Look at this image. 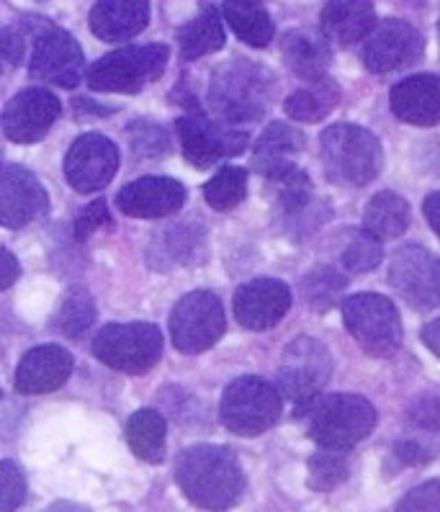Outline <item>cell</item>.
I'll use <instances>...</instances> for the list:
<instances>
[{"label": "cell", "instance_id": "cell-31", "mask_svg": "<svg viewBox=\"0 0 440 512\" xmlns=\"http://www.w3.org/2000/svg\"><path fill=\"white\" fill-rule=\"evenodd\" d=\"M224 19L250 47H266L273 39V21L258 0H224Z\"/></svg>", "mask_w": 440, "mask_h": 512}, {"label": "cell", "instance_id": "cell-34", "mask_svg": "<svg viewBox=\"0 0 440 512\" xmlns=\"http://www.w3.org/2000/svg\"><path fill=\"white\" fill-rule=\"evenodd\" d=\"M248 196V170L222 168L204 188V199L211 209L230 211Z\"/></svg>", "mask_w": 440, "mask_h": 512}, {"label": "cell", "instance_id": "cell-36", "mask_svg": "<svg viewBox=\"0 0 440 512\" xmlns=\"http://www.w3.org/2000/svg\"><path fill=\"white\" fill-rule=\"evenodd\" d=\"M345 289V276L335 268L322 266L304 278V296L317 312H325L338 302V294Z\"/></svg>", "mask_w": 440, "mask_h": 512}, {"label": "cell", "instance_id": "cell-30", "mask_svg": "<svg viewBox=\"0 0 440 512\" xmlns=\"http://www.w3.org/2000/svg\"><path fill=\"white\" fill-rule=\"evenodd\" d=\"M178 44H181V57L188 62L219 52L224 47V26L217 8L206 6L196 19L188 21L178 31Z\"/></svg>", "mask_w": 440, "mask_h": 512}, {"label": "cell", "instance_id": "cell-14", "mask_svg": "<svg viewBox=\"0 0 440 512\" xmlns=\"http://www.w3.org/2000/svg\"><path fill=\"white\" fill-rule=\"evenodd\" d=\"M116 168H119V150L103 134H83L75 139V145L65 157L67 183L80 193H93L109 186Z\"/></svg>", "mask_w": 440, "mask_h": 512}, {"label": "cell", "instance_id": "cell-5", "mask_svg": "<svg viewBox=\"0 0 440 512\" xmlns=\"http://www.w3.org/2000/svg\"><path fill=\"white\" fill-rule=\"evenodd\" d=\"M343 320L363 353L374 358L394 356L402 345L399 312L381 294H353L343 302Z\"/></svg>", "mask_w": 440, "mask_h": 512}, {"label": "cell", "instance_id": "cell-43", "mask_svg": "<svg viewBox=\"0 0 440 512\" xmlns=\"http://www.w3.org/2000/svg\"><path fill=\"white\" fill-rule=\"evenodd\" d=\"M16 278H19V263H16L11 250H3V255H0V289L16 284Z\"/></svg>", "mask_w": 440, "mask_h": 512}, {"label": "cell", "instance_id": "cell-37", "mask_svg": "<svg viewBox=\"0 0 440 512\" xmlns=\"http://www.w3.org/2000/svg\"><path fill=\"white\" fill-rule=\"evenodd\" d=\"M384 258L381 242L368 232H358L350 237V242L343 250V266L350 273H368L374 271Z\"/></svg>", "mask_w": 440, "mask_h": 512}, {"label": "cell", "instance_id": "cell-20", "mask_svg": "<svg viewBox=\"0 0 440 512\" xmlns=\"http://www.w3.org/2000/svg\"><path fill=\"white\" fill-rule=\"evenodd\" d=\"M119 209L127 217L137 219H160L170 217L186 204V188L173 178H160V175H147L137 178L129 186H124L116 196Z\"/></svg>", "mask_w": 440, "mask_h": 512}, {"label": "cell", "instance_id": "cell-28", "mask_svg": "<svg viewBox=\"0 0 440 512\" xmlns=\"http://www.w3.org/2000/svg\"><path fill=\"white\" fill-rule=\"evenodd\" d=\"M204 242V232L193 224H175V227L157 232L155 240L150 245V263L160 271L173 266H183L186 260L193 258V253L199 250Z\"/></svg>", "mask_w": 440, "mask_h": 512}, {"label": "cell", "instance_id": "cell-11", "mask_svg": "<svg viewBox=\"0 0 440 512\" xmlns=\"http://www.w3.org/2000/svg\"><path fill=\"white\" fill-rule=\"evenodd\" d=\"M389 281L410 307L433 309L440 304V258L425 247H399L392 255Z\"/></svg>", "mask_w": 440, "mask_h": 512}, {"label": "cell", "instance_id": "cell-22", "mask_svg": "<svg viewBox=\"0 0 440 512\" xmlns=\"http://www.w3.org/2000/svg\"><path fill=\"white\" fill-rule=\"evenodd\" d=\"M397 119L415 127H433L440 121V75H412L389 93Z\"/></svg>", "mask_w": 440, "mask_h": 512}, {"label": "cell", "instance_id": "cell-26", "mask_svg": "<svg viewBox=\"0 0 440 512\" xmlns=\"http://www.w3.org/2000/svg\"><path fill=\"white\" fill-rule=\"evenodd\" d=\"M281 52L289 65L291 73L296 78L307 80V83H317V80L327 78V65H330V47L325 39L309 31H291L281 42Z\"/></svg>", "mask_w": 440, "mask_h": 512}, {"label": "cell", "instance_id": "cell-2", "mask_svg": "<svg viewBox=\"0 0 440 512\" xmlns=\"http://www.w3.org/2000/svg\"><path fill=\"white\" fill-rule=\"evenodd\" d=\"M299 415H307L309 438L327 451H348L376 428L374 404L358 394L314 399Z\"/></svg>", "mask_w": 440, "mask_h": 512}, {"label": "cell", "instance_id": "cell-7", "mask_svg": "<svg viewBox=\"0 0 440 512\" xmlns=\"http://www.w3.org/2000/svg\"><path fill=\"white\" fill-rule=\"evenodd\" d=\"M284 410L276 386L258 376H240L227 386L222 397V422L242 438H255L273 428Z\"/></svg>", "mask_w": 440, "mask_h": 512}, {"label": "cell", "instance_id": "cell-12", "mask_svg": "<svg viewBox=\"0 0 440 512\" xmlns=\"http://www.w3.org/2000/svg\"><path fill=\"white\" fill-rule=\"evenodd\" d=\"M178 137H181L183 155L193 168H211L222 157L240 155L248 147V134L219 127L206 119L199 109L178 119Z\"/></svg>", "mask_w": 440, "mask_h": 512}, {"label": "cell", "instance_id": "cell-23", "mask_svg": "<svg viewBox=\"0 0 440 512\" xmlns=\"http://www.w3.org/2000/svg\"><path fill=\"white\" fill-rule=\"evenodd\" d=\"M150 24V0H98L91 31L103 42H127Z\"/></svg>", "mask_w": 440, "mask_h": 512}, {"label": "cell", "instance_id": "cell-33", "mask_svg": "<svg viewBox=\"0 0 440 512\" xmlns=\"http://www.w3.org/2000/svg\"><path fill=\"white\" fill-rule=\"evenodd\" d=\"M96 320V307H93L91 294L85 289H70L57 309L52 327L62 332L65 338H78Z\"/></svg>", "mask_w": 440, "mask_h": 512}, {"label": "cell", "instance_id": "cell-3", "mask_svg": "<svg viewBox=\"0 0 440 512\" xmlns=\"http://www.w3.org/2000/svg\"><path fill=\"white\" fill-rule=\"evenodd\" d=\"M322 163L335 183L366 186L381 173L384 155L371 132L353 124H335L322 134Z\"/></svg>", "mask_w": 440, "mask_h": 512}, {"label": "cell", "instance_id": "cell-9", "mask_svg": "<svg viewBox=\"0 0 440 512\" xmlns=\"http://www.w3.org/2000/svg\"><path fill=\"white\" fill-rule=\"evenodd\" d=\"M332 374V358L325 345L314 338H296L284 350L278 368V386L296 404V415L317 399Z\"/></svg>", "mask_w": 440, "mask_h": 512}, {"label": "cell", "instance_id": "cell-18", "mask_svg": "<svg viewBox=\"0 0 440 512\" xmlns=\"http://www.w3.org/2000/svg\"><path fill=\"white\" fill-rule=\"evenodd\" d=\"M291 307V291L278 278H255L235 294V317L248 330H271Z\"/></svg>", "mask_w": 440, "mask_h": 512}, {"label": "cell", "instance_id": "cell-41", "mask_svg": "<svg viewBox=\"0 0 440 512\" xmlns=\"http://www.w3.org/2000/svg\"><path fill=\"white\" fill-rule=\"evenodd\" d=\"M132 134V145L137 147V152H145V155H155L150 145L157 147V152H168V137H165L163 129L152 127V124H145V121H139L129 129Z\"/></svg>", "mask_w": 440, "mask_h": 512}, {"label": "cell", "instance_id": "cell-15", "mask_svg": "<svg viewBox=\"0 0 440 512\" xmlns=\"http://www.w3.org/2000/svg\"><path fill=\"white\" fill-rule=\"evenodd\" d=\"M62 111V103L55 93L44 88H29L11 98L3 111V134L16 145H31L42 139L55 124Z\"/></svg>", "mask_w": 440, "mask_h": 512}, {"label": "cell", "instance_id": "cell-16", "mask_svg": "<svg viewBox=\"0 0 440 512\" xmlns=\"http://www.w3.org/2000/svg\"><path fill=\"white\" fill-rule=\"evenodd\" d=\"M422 37L420 31L407 21L389 19L371 31L363 47V62L371 73H392L420 60Z\"/></svg>", "mask_w": 440, "mask_h": 512}, {"label": "cell", "instance_id": "cell-24", "mask_svg": "<svg viewBox=\"0 0 440 512\" xmlns=\"http://www.w3.org/2000/svg\"><path fill=\"white\" fill-rule=\"evenodd\" d=\"M376 16L371 0H327L322 11V31L330 42L348 47L371 37Z\"/></svg>", "mask_w": 440, "mask_h": 512}, {"label": "cell", "instance_id": "cell-4", "mask_svg": "<svg viewBox=\"0 0 440 512\" xmlns=\"http://www.w3.org/2000/svg\"><path fill=\"white\" fill-rule=\"evenodd\" d=\"M268 80L258 65L230 62L209 85V103L224 121H258L268 109Z\"/></svg>", "mask_w": 440, "mask_h": 512}, {"label": "cell", "instance_id": "cell-45", "mask_svg": "<svg viewBox=\"0 0 440 512\" xmlns=\"http://www.w3.org/2000/svg\"><path fill=\"white\" fill-rule=\"evenodd\" d=\"M422 343L428 345L433 356L440 358V317L435 322H430V325H425V330H422Z\"/></svg>", "mask_w": 440, "mask_h": 512}, {"label": "cell", "instance_id": "cell-1", "mask_svg": "<svg viewBox=\"0 0 440 512\" xmlns=\"http://www.w3.org/2000/svg\"><path fill=\"white\" fill-rule=\"evenodd\" d=\"M175 482L201 510L224 512L240 502L245 474L230 448L193 446L175 461Z\"/></svg>", "mask_w": 440, "mask_h": 512}, {"label": "cell", "instance_id": "cell-27", "mask_svg": "<svg viewBox=\"0 0 440 512\" xmlns=\"http://www.w3.org/2000/svg\"><path fill=\"white\" fill-rule=\"evenodd\" d=\"M410 227V206L392 191L376 193L363 211V229L376 240H394Z\"/></svg>", "mask_w": 440, "mask_h": 512}, {"label": "cell", "instance_id": "cell-42", "mask_svg": "<svg viewBox=\"0 0 440 512\" xmlns=\"http://www.w3.org/2000/svg\"><path fill=\"white\" fill-rule=\"evenodd\" d=\"M26 24H11L3 29V60L6 65H19L26 49Z\"/></svg>", "mask_w": 440, "mask_h": 512}, {"label": "cell", "instance_id": "cell-46", "mask_svg": "<svg viewBox=\"0 0 440 512\" xmlns=\"http://www.w3.org/2000/svg\"><path fill=\"white\" fill-rule=\"evenodd\" d=\"M258 3H263V0H258Z\"/></svg>", "mask_w": 440, "mask_h": 512}, {"label": "cell", "instance_id": "cell-38", "mask_svg": "<svg viewBox=\"0 0 440 512\" xmlns=\"http://www.w3.org/2000/svg\"><path fill=\"white\" fill-rule=\"evenodd\" d=\"M0 482H3V507L0 512H16L26 500V479L13 461L0 464Z\"/></svg>", "mask_w": 440, "mask_h": 512}, {"label": "cell", "instance_id": "cell-40", "mask_svg": "<svg viewBox=\"0 0 440 512\" xmlns=\"http://www.w3.org/2000/svg\"><path fill=\"white\" fill-rule=\"evenodd\" d=\"M106 222H111L109 206L103 204V201H93V204L85 206L78 214V219H75V240H88V237H91L96 229H101Z\"/></svg>", "mask_w": 440, "mask_h": 512}, {"label": "cell", "instance_id": "cell-29", "mask_svg": "<svg viewBox=\"0 0 440 512\" xmlns=\"http://www.w3.org/2000/svg\"><path fill=\"white\" fill-rule=\"evenodd\" d=\"M127 443L132 453L147 464H160L165 458V438H168V425L163 415L155 410H139L127 422Z\"/></svg>", "mask_w": 440, "mask_h": 512}, {"label": "cell", "instance_id": "cell-35", "mask_svg": "<svg viewBox=\"0 0 440 512\" xmlns=\"http://www.w3.org/2000/svg\"><path fill=\"white\" fill-rule=\"evenodd\" d=\"M348 479V461L343 451H317L309 458L307 482L314 492H330Z\"/></svg>", "mask_w": 440, "mask_h": 512}, {"label": "cell", "instance_id": "cell-19", "mask_svg": "<svg viewBox=\"0 0 440 512\" xmlns=\"http://www.w3.org/2000/svg\"><path fill=\"white\" fill-rule=\"evenodd\" d=\"M440 451V397H420L410 404L407 430L394 446V456L404 466L428 464Z\"/></svg>", "mask_w": 440, "mask_h": 512}, {"label": "cell", "instance_id": "cell-17", "mask_svg": "<svg viewBox=\"0 0 440 512\" xmlns=\"http://www.w3.org/2000/svg\"><path fill=\"white\" fill-rule=\"evenodd\" d=\"M49 209V196L37 175L19 165H6L0 173V222L8 229L26 227Z\"/></svg>", "mask_w": 440, "mask_h": 512}, {"label": "cell", "instance_id": "cell-13", "mask_svg": "<svg viewBox=\"0 0 440 512\" xmlns=\"http://www.w3.org/2000/svg\"><path fill=\"white\" fill-rule=\"evenodd\" d=\"M31 78L44 83L75 88L83 80V49L67 31L47 26L37 34L29 62Z\"/></svg>", "mask_w": 440, "mask_h": 512}, {"label": "cell", "instance_id": "cell-39", "mask_svg": "<svg viewBox=\"0 0 440 512\" xmlns=\"http://www.w3.org/2000/svg\"><path fill=\"white\" fill-rule=\"evenodd\" d=\"M394 512H440V479L407 492Z\"/></svg>", "mask_w": 440, "mask_h": 512}, {"label": "cell", "instance_id": "cell-6", "mask_svg": "<svg viewBox=\"0 0 440 512\" xmlns=\"http://www.w3.org/2000/svg\"><path fill=\"white\" fill-rule=\"evenodd\" d=\"M93 356L121 374H147L163 356V332L150 322H114L96 335Z\"/></svg>", "mask_w": 440, "mask_h": 512}, {"label": "cell", "instance_id": "cell-10", "mask_svg": "<svg viewBox=\"0 0 440 512\" xmlns=\"http://www.w3.org/2000/svg\"><path fill=\"white\" fill-rule=\"evenodd\" d=\"M222 302L211 291H191L170 314V338L181 353H204L224 335Z\"/></svg>", "mask_w": 440, "mask_h": 512}, {"label": "cell", "instance_id": "cell-44", "mask_svg": "<svg viewBox=\"0 0 440 512\" xmlns=\"http://www.w3.org/2000/svg\"><path fill=\"white\" fill-rule=\"evenodd\" d=\"M422 211H425V219H428L430 229L440 237V191L430 193L428 199H425V204H422Z\"/></svg>", "mask_w": 440, "mask_h": 512}, {"label": "cell", "instance_id": "cell-21", "mask_svg": "<svg viewBox=\"0 0 440 512\" xmlns=\"http://www.w3.org/2000/svg\"><path fill=\"white\" fill-rule=\"evenodd\" d=\"M73 374V356L60 345L31 348L16 371V389L21 394L55 392Z\"/></svg>", "mask_w": 440, "mask_h": 512}, {"label": "cell", "instance_id": "cell-25", "mask_svg": "<svg viewBox=\"0 0 440 512\" xmlns=\"http://www.w3.org/2000/svg\"><path fill=\"white\" fill-rule=\"evenodd\" d=\"M304 150V134L291 124H271L266 132L260 134L258 145H255V168L263 178H273V175L284 173V170L294 168L291 157L296 152Z\"/></svg>", "mask_w": 440, "mask_h": 512}, {"label": "cell", "instance_id": "cell-32", "mask_svg": "<svg viewBox=\"0 0 440 512\" xmlns=\"http://www.w3.org/2000/svg\"><path fill=\"white\" fill-rule=\"evenodd\" d=\"M340 103V88L338 83H332L330 78H322L317 83H309V88L296 91L294 96L286 101V114L289 119L307 121V124H317L325 119L335 106Z\"/></svg>", "mask_w": 440, "mask_h": 512}, {"label": "cell", "instance_id": "cell-47", "mask_svg": "<svg viewBox=\"0 0 440 512\" xmlns=\"http://www.w3.org/2000/svg\"><path fill=\"white\" fill-rule=\"evenodd\" d=\"M438 29H440V26H438Z\"/></svg>", "mask_w": 440, "mask_h": 512}, {"label": "cell", "instance_id": "cell-8", "mask_svg": "<svg viewBox=\"0 0 440 512\" xmlns=\"http://www.w3.org/2000/svg\"><path fill=\"white\" fill-rule=\"evenodd\" d=\"M168 57L165 44L116 49L88 70V85L101 93H137L163 75Z\"/></svg>", "mask_w": 440, "mask_h": 512}]
</instances>
